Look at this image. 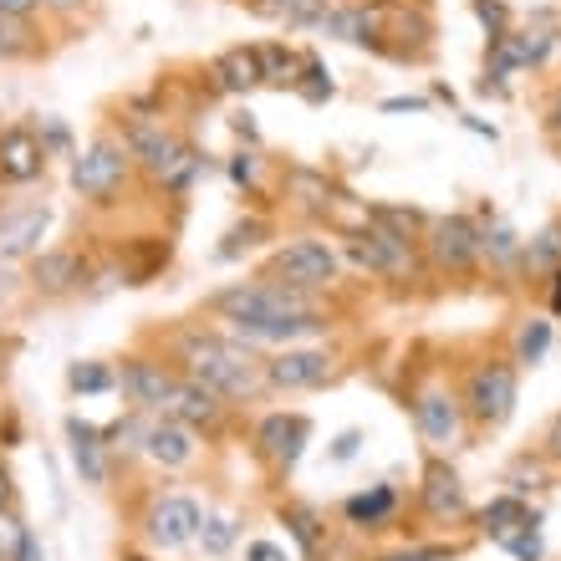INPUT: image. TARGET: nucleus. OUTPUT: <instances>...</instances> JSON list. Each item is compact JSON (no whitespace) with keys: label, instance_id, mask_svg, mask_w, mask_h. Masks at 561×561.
Returning a JSON list of instances; mask_svg holds the SVG:
<instances>
[{"label":"nucleus","instance_id":"26","mask_svg":"<svg viewBox=\"0 0 561 561\" xmlns=\"http://www.w3.org/2000/svg\"><path fill=\"white\" fill-rule=\"evenodd\" d=\"M520 266L531 276H551L561 266V225H547L536 240H520Z\"/></svg>","mask_w":561,"mask_h":561},{"label":"nucleus","instance_id":"29","mask_svg":"<svg viewBox=\"0 0 561 561\" xmlns=\"http://www.w3.org/2000/svg\"><path fill=\"white\" fill-rule=\"evenodd\" d=\"M368 220H373V225H383L388 236L414 240V245H419V236L428 230V220L419 215V209H399V205H373V209H368Z\"/></svg>","mask_w":561,"mask_h":561},{"label":"nucleus","instance_id":"48","mask_svg":"<svg viewBox=\"0 0 561 561\" xmlns=\"http://www.w3.org/2000/svg\"><path fill=\"white\" fill-rule=\"evenodd\" d=\"M424 107H428V98H388L383 113H424Z\"/></svg>","mask_w":561,"mask_h":561},{"label":"nucleus","instance_id":"8","mask_svg":"<svg viewBox=\"0 0 561 561\" xmlns=\"http://www.w3.org/2000/svg\"><path fill=\"white\" fill-rule=\"evenodd\" d=\"M199 520H205V511H199L194 495H159L144 516V536L159 551H179L199 536Z\"/></svg>","mask_w":561,"mask_h":561},{"label":"nucleus","instance_id":"14","mask_svg":"<svg viewBox=\"0 0 561 561\" xmlns=\"http://www.w3.org/2000/svg\"><path fill=\"white\" fill-rule=\"evenodd\" d=\"M163 419H179L184 428H194V434H215V428H225V414H230V403L220 399V393H209L205 383H190V378H179L174 393H169V403L159 409Z\"/></svg>","mask_w":561,"mask_h":561},{"label":"nucleus","instance_id":"38","mask_svg":"<svg viewBox=\"0 0 561 561\" xmlns=\"http://www.w3.org/2000/svg\"><path fill=\"white\" fill-rule=\"evenodd\" d=\"M26 520L15 516V505H5V511H0V561H15L21 557V541H26Z\"/></svg>","mask_w":561,"mask_h":561},{"label":"nucleus","instance_id":"49","mask_svg":"<svg viewBox=\"0 0 561 561\" xmlns=\"http://www.w3.org/2000/svg\"><path fill=\"white\" fill-rule=\"evenodd\" d=\"M15 561H46V547H42V536L26 531V541H21V557Z\"/></svg>","mask_w":561,"mask_h":561},{"label":"nucleus","instance_id":"20","mask_svg":"<svg viewBox=\"0 0 561 561\" xmlns=\"http://www.w3.org/2000/svg\"><path fill=\"white\" fill-rule=\"evenodd\" d=\"M67 444H72V465L82 474V485H107V439L103 428L88 419H67Z\"/></svg>","mask_w":561,"mask_h":561},{"label":"nucleus","instance_id":"52","mask_svg":"<svg viewBox=\"0 0 561 561\" xmlns=\"http://www.w3.org/2000/svg\"><path fill=\"white\" fill-rule=\"evenodd\" d=\"M11 495H15V490H11V470H5V465H0V511H5V505H11Z\"/></svg>","mask_w":561,"mask_h":561},{"label":"nucleus","instance_id":"31","mask_svg":"<svg viewBox=\"0 0 561 561\" xmlns=\"http://www.w3.org/2000/svg\"><path fill=\"white\" fill-rule=\"evenodd\" d=\"M291 92H301L311 107H322L327 98L337 92V88H332V72H327V61L307 51V57H301V72H296V88H291Z\"/></svg>","mask_w":561,"mask_h":561},{"label":"nucleus","instance_id":"17","mask_svg":"<svg viewBox=\"0 0 561 561\" xmlns=\"http://www.w3.org/2000/svg\"><path fill=\"white\" fill-rule=\"evenodd\" d=\"M46 230H51V209L46 205H21L0 215V261H31L42 251Z\"/></svg>","mask_w":561,"mask_h":561},{"label":"nucleus","instance_id":"56","mask_svg":"<svg viewBox=\"0 0 561 561\" xmlns=\"http://www.w3.org/2000/svg\"><path fill=\"white\" fill-rule=\"evenodd\" d=\"M118 561H153V557H144V551H123Z\"/></svg>","mask_w":561,"mask_h":561},{"label":"nucleus","instance_id":"6","mask_svg":"<svg viewBox=\"0 0 561 561\" xmlns=\"http://www.w3.org/2000/svg\"><path fill=\"white\" fill-rule=\"evenodd\" d=\"M337 251L327 245V240H291V245H280L271 255L266 266V280H280V286H291V291H317V286H332L337 280Z\"/></svg>","mask_w":561,"mask_h":561},{"label":"nucleus","instance_id":"46","mask_svg":"<svg viewBox=\"0 0 561 561\" xmlns=\"http://www.w3.org/2000/svg\"><path fill=\"white\" fill-rule=\"evenodd\" d=\"M245 561H291V557H286V547H276V541H251Z\"/></svg>","mask_w":561,"mask_h":561},{"label":"nucleus","instance_id":"34","mask_svg":"<svg viewBox=\"0 0 561 561\" xmlns=\"http://www.w3.org/2000/svg\"><path fill=\"white\" fill-rule=\"evenodd\" d=\"M67 383H72V393L92 399V393H113V388H118V373L107 368V363H72V368H67Z\"/></svg>","mask_w":561,"mask_h":561},{"label":"nucleus","instance_id":"5","mask_svg":"<svg viewBox=\"0 0 561 561\" xmlns=\"http://www.w3.org/2000/svg\"><path fill=\"white\" fill-rule=\"evenodd\" d=\"M342 255H347L357 271L388 276V280H399L414 271V240L388 236L383 225H373V220L363 225V230H347V236H342Z\"/></svg>","mask_w":561,"mask_h":561},{"label":"nucleus","instance_id":"55","mask_svg":"<svg viewBox=\"0 0 561 561\" xmlns=\"http://www.w3.org/2000/svg\"><path fill=\"white\" fill-rule=\"evenodd\" d=\"M547 444H551V455L561 459V419H557V424H551V439H547Z\"/></svg>","mask_w":561,"mask_h":561},{"label":"nucleus","instance_id":"22","mask_svg":"<svg viewBox=\"0 0 561 561\" xmlns=\"http://www.w3.org/2000/svg\"><path fill=\"white\" fill-rule=\"evenodd\" d=\"M209 77H215L220 92L261 88V82H266V77H261V46H230V51H220V57L209 61Z\"/></svg>","mask_w":561,"mask_h":561},{"label":"nucleus","instance_id":"39","mask_svg":"<svg viewBox=\"0 0 561 561\" xmlns=\"http://www.w3.org/2000/svg\"><path fill=\"white\" fill-rule=\"evenodd\" d=\"M327 15H332V0H291V5L280 11V21H286V26H317L322 31Z\"/></svg>","mask_w":561,"mask_h":561},{"label":"nucleus","instance_id":"30","mask_svg":"<svg viewBox=\"0 0 561 561\" xmlns=\"http://www.w3.org/2000/svg\"><path fill=\"white\" fill-rule=\"evenodd\" d=\"M286 184H291V194L301 199V209H317V215H322V209L332 205V179L317 174V169H291Z\"/></svg>","mask_w":561,"mask_h":561},{"label":"nucleus","instance_id":"47","mask_svg":"<svg viewBox=\"0 0 561 561\" xmlns=\"http://www.w3.org/2000/svg\"><path fill=\"white\" fill-rule=\"evenodd\" d=\"M36 11H42V0H0V15H11V21H31Z\"/></svg>","mask_w":561,"mask_h":561},{"label":"nucleus","instance_id":"41","mask_svg":"<svg viewBox=\"0 0 561 561\" xmlns=\"http://www.w3.org/2000/svg\"><path fill=\"white\" fill-rule=\"evenodd\" d=\"M230 179H236L240 190H255V179H261V153L255 148H240V153H230Z\"/></svg>","mask_w":561,"mask_h":561},{"label":"nucleus","instance_id":"7","mask_svg":"<svg viewBox=\"0 0 561 561\" xmlns=\"http://www.w3.org/2000/svg\"><path fill=\"white\" fill-rule=\"evenodd\" d=\"M424 245H428V261L439 271H449V276H465V271L480 266V225L470 215H439V220H428Z\"/></svg>","mask_w":561,"mask_h":561},{"label":"nucleus","instance_id":"28","mask_svg":"<svg viewBox=\"0 0 561 561\" xmlns=\"http://www.w3.org/2000/svg\"><path fill=\"white\" fill-rule=\"evenodd\" d=\"M485 255L495 261V266H511V261H520V236L505 220L480 225V261H485Z\"/></svg>","mask_w":561,"mask_h":561},{"label":"nucleus","instance_id":"37","mask_svg":"<svg viewBox=\"0 0 561 561\" xmlns=\"http://www.w3.org/2000/svg\"><path fill=\"white\" fill-rule=\"evenodd\" d=\"M266 230H271V225H266V220H255V215H251V220H240L236 230L225 236V245H220L215 255H220V261H236L240 251H255V245L266 240Z\"/></svg>","mask_w":561,"mask_h":561},{"label":"nucleus","instance_id":"25","mask_svg":"<svg viewBox=\"0 0 561 561\" xmlns=\"http://www.w3.org/2000/svg\"><path fill=\"white\" fill-rule=\"evenodd\" d=\"M526 520H536V511L520 501V495H495V501L480 511V531H485L490 541H501V547H505V541H511Z\"/></svg>","mask_w":561,"mask_h":561},{"label":"nucleus","instance_id":"24","mask_svg":"<svg viewBox=\"0 0 561 561\" xmlns=\"http://www.w3.org/2000/svg\"><path fill=\"white\" fill-rule=\"evenodd\" d=\"M280 520H286V531L296 536L301 557H307V561H322L327 526H322V516H317V505H307V501H286V505H280Z\"/></svg>","mask_w":561,"mask_h":561},{"label":"nucleus","instance_id":"15","mask_svg":"<svg viewBox=\"0 0 561 561\" xmlns=\"http://www.w3.org/2000/svg\"><path fill=\"white\" fill-rule=\"evenodd\" d=\"M414 424H419V434H424V444L449 449V444L459 439V428H465V403H459V393H449V388H424L414 399Z\"/></svg>","mask_w":561,"mask_h":561},{"label":"nucleus","instance_id":"27","mask_svg":"<svg viewBox=\"0 0 561 561\" xmlns=\"http://www.w3.org/2000/svg\"><path fill=\"white\" fill-rule=\"evenodd\" d=\"M296 72H301V57L286 42L261 46V77H266L271 88H296Z\"/></svg>","mask_w":561,"mask_h":561},{"label":"nucleus","instance_id":"32","mask_svg":"<svg viewBox=\"0 0 561 561\" xmlns=\"http://www.w3.org/2000/svg\"><path fill=\"white\" fill-rule=\"evenodd\" d=\"M194 541L205 547V557H230V547L240 541V520L236 516H205Z\"/></svg>","mask_w":561,"mask_h":561},{"label":"nucleus","instance_id":"40","mask_svg":"<svg viewBox=\"0 0 561 561\" xmlns=\"http://www.w3.org/2000/svg\"><path fill=\"white\" fill-rule=\"evenodd\" d=\"M505 551H516L520 561H541V516L536 520H526L511 541H505Z\"/></svg>","mask_w":561,"mask_h":561},{"label":"nucleus","instance_id":"57","mask_svg":"<svg viewBox=\"0 0 561 561\" xmlns=\"http://www.w3.org/2000/svg\"><path fill=\"white\" fill-rule=\"evenodd\" d=\"M551 123H557V128H561V107H557V118H551Z\"/></svg>","mask_w":561,"mask_h":561},{"label":"nucleus","instance_id":"12","mask_svg":"<svg viewBox=\"0 0 561 561\" xmlns=\"http://www.w3.org/2000/svg\"><path fill=\"white\" fill-rule=\"evenodd\" d=\"M307 439H311V424L301 414H266L261 424H255V455L266 459V465H276L280 474L296 470V459H301Z\"/></svg>","mask_w":561,"mask_h":561},{"label":"nucleus","instance_id":"45","mask_svg":"<svg viewBox=\"0 0 561 561\" xmlns=\"http://www.w3.org/2000/svg\"><path fill=\"white\" fill-rule=\"evenodd\" d=\"M357 444H363V428H342L337 444H332V465H347L357 455Z\"/></svg>","mask_w":561,"mask_h":561},{"label":"nucleus","instance_id":"4","mask_svg":"<svg viewBox=\"0 0 561 561\" xmlns=\"http://www.w3.org/2000/svg\"><path fill=\"white\" fill-rule=\"evenodd\" d=\"M516 399H520V378H516V363H511V357L480 363V368L470 373L465 393H459L465 414H470L480 428H501L505 419L516 414Z\"/></svg>","mask_w":561,"mask_h":561},{"label":"nucleus","instance_id":"11","mask_svg":"<svg viewBox=\"0 0 561 561\" xmlns=\"http://www.w3.org/2000/svg\"><path fill=\"white\" fill-rule=\"evenodd\" d=\"M174 383H179V373L169 368V363H153V357H123L118 388L138 414H159L163 403H169V393H174Z\"/></svg>","mask_w":561,"mask_h":561},{"label":"nucleus","instance_id":"43","mask_svg":"<svg viewBox=\"0 0 561 561\" xmlns=\"http://www.w3.org/2000/svg\"><path fill=\"white\" fill-rule=\"evenodd\" d=\"M474 15L485 21L490 36H501V31H505V5H501V0H474Z\"/></svg>","mask_w":561,"mask_h":561},{"label":"nucleus","instance_id":"16","mask_svg":"<svg viewBox=\"0 0 561 561\" xmlns=\"http://www.w3.org/2000/svg\"><path fill=\"white\" fill-rule=\"evenodd\" d=\"M144 455L153 459L159 470H184V465H194V455H199V434L184 428L179 419L153 414L144 424Z\"/></svg>","mask_w":561,"mask_h":561},{"label":"nucleus","instance_id":"42","mask_svg":"<svg viewBox=\"0 0 561 561\" xmlns=\"http://www.w3.org/2000/svg\"><path fill=\"white\" fill-rule=\"evenodd\" d=\"M36 134H42L46 153H51V148H57V153H67V148H72V138H67V128H61L57 118H42V128H36Z\"/></svg>","mask_w":561,"mask_h":561},{"label":"nucleus","instance_id":"13","mask_svg":"<svg viewBox=\"0 0 561 561\" xmlns=\"http://www.w3.org/2000/svg\"><path fill=\"white\" fill-rule=\"evenodd\" d=\"M46 153L42 148V134L26 128V123H11L0 128V184H36L46 174Z\"/></svg>","mask_w":561,"mask_h":561},{"label":"nucleus","instance_id":"54","mask_svg":"<svg viewBox=\"0 0 561 561\" xmlns=\"http://www.w3.org/2000/svg\"><path fill=\"white\" fill-rule=\"evenodd\" d=\"M286 5H291V0H255V11H266V15H280Z\"/></svg>","mask_w":561,"mask_h":561},{"label":"nucleus","instance_id":"3","mask_svg":"<svg viewBox=\"0 0 561 561\" xmlns=\"http://www.w3.org/2000/svg\"><path fill=\"white\" fill-rule=\"evenodd\" d=\"M128 174H134V159H128L123 138H113V134L92 138L72 159V190L82 199H92V205H113L123 194V184H128Z\"/></svg>","mask_w":561,"mask_h":561},{"label":"nucleus","instance_id":"36","mask_svg":"<svg viewBox=\"0 0 561 561\" xmlns=\"http://www.w3.org/2000/svg\"><path fill=\"white\" fill-rule=\"evenodd\" d=\"M31 51H36V31H31V21H11V15H0V61L31 57Z\"/></svg>","mask_w":561,"mask_h":561},{"label":"nucleus","instance_id":"9","mask_svg":"<svg viewBox=\"0 0 561 561\" xmlns=\"http://www.w3.org/2000/svg\"><path fill=\"white\" fill-rule=\"evenodd\" d=\"M419 505H424L428 520H439V526H449V520H465L470 516V495H465V480H459V470L449 465L444 455H434L424 465V480H419Z\"/></svg>","mask_w":561,"mask_h":561},{"label":"nucleus","instance_id":"51","mask_svg":"<svg viewBox=\"0 0 561 561\" xmlns=\"http://www.w3.org/2000/svg\"><path fill=\"white\" fill-rule=\"evenodd\" d=\"M551 317H561V266L551 271Z\"/></svg>","mask_w":561,"mask_h":561},{"label":"nucleus","instance_id":"35","mask_svg":"<svg viewBox=\"0 0 561 561\" xmlns=\"http://www.w3.org/2000/svg\"><path fill=\"white\" fill-rule=\"evenodd\" d=\"M199 174H205V153H199V148H190V144H184V148H179V159L169 163V174H163L159 184H163V190H174V194H184V190H190V184H194V179H199Z\"/></svg>","mask_w":561,"mask_h":561},{"label":"nucleus","instance_id":"21","mask_svg":"<svg viewBox=\"0 0 561 561\" xmlns=\"http://www.w3.org/2000/svg\"><path fill=\"white\" fill-rule=\"evenodd\" d=\"M322 31L327 36H342V42H353V46H383V5L353 0V5H342V11L327 15Z\"/></svg>","mask_w":561,"mask_h":561},{"label":"nucleus","instance_id":"44","mask_svg":"<svg viewBox=\"0 0 561 561\" xmlns=\"http://www.w3.org/2000/svg\"><path fill=\"white\" fill-rule=\"evenodd\" d=\"M455 547H414V551H393V557H378V561H449Z\"/></svg>","mask_w":561,"mask_h":561},{"label":"nucleus","instance_id":"50","mask_svg":"<svg viewBox=\"0 0 561 561\" xmlns=\"http://www.w3.org/2000/svg\"><path fill=\"white\" fill-rule=\"evenodd\" d=\"M88 0H42V11H57V15H77Z\"/></svg>","mask_w":561,"mask_h":561},{"label":"nucleus","instance_id":"1","mask_svg":"<svg viewBox=\"0 0 561 561\" xmlns=\"http://www.w3.org/2000/svg\"><path fill=\"white\" fill-rule=\"evenodd\" d=\"M215 317L230 322L240 342H286L311 337V332H327V317L307 301V291H291L280 280H240V286H225L215 291Z\"/></svg>","mask_w":561,"mask_h":561},{"label":"nucleus","instance_id":"33","mask_svg":"<svg viewBox=\"0 0 561 561\" xmlns=\"http://www.w3.org/2000/svg\"><path fill=\"white\" fill-rule=\"evenodd\" d=\"M551 353V322H541V317H531V322L520 327V337H516V368H536L541 357Z\"/></svg>","mask_w":561,"mask_h":561},{"label":"nucleus","instance_id":"19","mask_svg":"<svg viewBox=\"0 0 561 561\" xmlns=\"http://www.w3.org/2000/svg\"><path fill=\"white\" fill-rule=\"evenodd\" d=\"M88 280V261L72 251V245H51V251L31 255V286L46 296H67Z\"/></svg>","mask_w":561,"mask_h":561},{"label":"nucleus","instance_id":"53","mask_svg":"<svg viewBox=\"0 0 561 561\" xmlns=\"http://www.w3.org/2000/svg\"><path fill=\"white\" fill-rule=\"evenodd\" d=\"M236 134H240V138H251V144H255V123H251V113H240V118H236Z\"/></svg>","mask_w":561,"mask_h":561},{"label":"nucleus","instance_id":"23","mask_svg":"<svg viewBox=\"0 0 561 561\" xmlns=\"http://www.w3.org/2000/svg\"><path fill=\"white\" fill-rule=\"evenodd\" d=\"M393 511H399V490H393V485H368V490H357V495H347V505H342L347 526H363V531L388 526V520H393Z\"/></svg>","mask_w":561,"mask_h":561},{"label":"nucleus","instance_id":"18","mask_svg":"<svg viewBox=\"0 0 561 561\" xmlns=\"http://www.w3.org/2000/svg\"><path fill=\"white\" fill-rule=\"evenodd\" d=\"M123 148H128V159L138 163V169H148L153 179H163L169 174V163L179 159V138L163 128V123H153V118H134L128 128H123Z\"/></svg>","mask_w":561,"mask_h":561},{"label":"nucleus","instance_id":"10","mask_svg":"<svg viewBox=\"0 0 561 561\" xmlns=\"http://www.w3.org/2000/svg\"><path fill=\"white\" fill-rule=\"evenodd\" d=\"M261 378H266V388H280V393L322 388L332 378V353H322V347H286V353L261 363Z\"/></svg>","mask_w":561,"mask_h":561},{"label":"nucleus","instance_id":"2","mask_svg":"<svg viewBox=\"0 0 561 561\" xmlns=\"http://www.w3.org/2000/svg\"><path fill=\"white\" fill-rule=\"evenodd\" d=\"M261 363L266 357L251 353V342L240 337H225V332H184L179 337V378H190V383H205L209 393H220V399H251L255 388L266 383L261 378Z\"/></svg>","mask_w":561,"mask_h":561}]
</instances>
